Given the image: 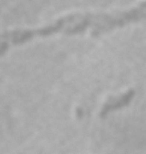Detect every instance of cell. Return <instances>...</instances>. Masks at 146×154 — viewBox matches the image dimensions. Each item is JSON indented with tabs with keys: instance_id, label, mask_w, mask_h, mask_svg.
Segmentation results:
<instances>
[{
	"instance_id": "6da1fadb",
	"label": "cell",
	"mask_w": 146,
	"mask_h": 154,
	"mask_svg": "<svg viewBox=\"0 0 146 154\" xmlns=\"http://www.w3.org/2000/svg\"><path fill=\"white\" fill-rule=\"evenodd\" d=\"M82 15L78 14H72L64 16L60 19L56 20L53 24L47 25L43 28L33 29V30H16V31H9L5 32L0 35V42H6L11 43V44H22V43L29 41L34 37L37 36H49L52 34H55L57 32H61L66 30L69 26L73 25L74 23L77 22Z\"/></svg>"
},
{
	"instance_id": "7a4b0ae2",
	"label": "cell",
	"mask_w": 146,
	"mask_h": 154,
	"mask_svg": "<svg viewBox=\"0 0 146 154\" xmlns=\"http://www.w3.org/2000/svg\"><path fill=\"white\" fill-rule=\"evenodd\" d=\"M145 16V2L142 1L137 7L129 11L115 15H100L98 24L93 29V35H99L101 33L110 31L116 27L124 26L130 22H135L143 19Z\"/></svg>"
}]
</instances>
